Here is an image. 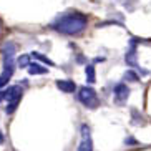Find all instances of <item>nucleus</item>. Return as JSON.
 Masks as SVG:
<instances>
[{
	"label": "nucleus",
	"instance_id": "1",
	"mask_svg": "<svg viewBox=\"0 0 151 151\" xmlns=\"http://www.w3.org/2000/svg\"><path fill=\"white\" fill-rule=\"evenodd\" d=\"M88 27V17L78 10H70L65 14H60L53 22L50 23V28L62 35L75 37L81 35Z\"/></svg>",
	"mask_w": 151,
	"mask_h": 151
},
{
	"label": "nucleus",
	"instance_id": "2",
	"mask_svg": "<svg viewBox=\"0 0 151 151\" xmlns=\"http://www.w3.org/2000/svg\"><path fill=\"white\" fill-rule=\"evenodd\" d=\"M2 62H4V67H2V73H0V88H5L10 83V80H12V76L15 73V68H17L15 43L7 42L2 47Z\"/></svg>",
	"mask_w": 151,
	"mask_h": 151
},
{
	"label": "nucleus",
	"instance_id": "3",
	"mask_svg": "<svg viewBox=\"0 0 151 151\" xmlns=\"http://www.w3.org/2000/svg\"><path fill=\"white\" fill-rule=\"evenodd\" d=\"M4 91V100H7V108H5V113L7 115H12L15 110H17L18 103L22 100L23 95V88L20 85H14V86H9V88H2Z\"/></svg>",
	"mask_w": 151,
	"mask_h": 151
},
{
	"label": "nucleus",
	"instance_id": "4",
	"mask_svg": "<svg viewBox=\"0 0 151 151\" xmlns=\"http://www.w3.org/2000/svg\"><path fill=\"white\" fill-rule=\"evenodd\" d=\"M76 100H78L85 108H90V110H95V108H98V105H100V98H98L95 88L93 86H90V85L78 88Z\"/></svg>",
	"mask_w": 151,
	"mask_h": 151
},
{
	"label": "nucleus",
	"instance_id": "5",
	"mask_svg": "<svg viewBox=\"0 0 151 151\" xmlns=\"http://www.w3.org/2000/svg\"><path fill=\"white\" fill-rule=\"evenodd\" d=\"M80 145L76 151H93V138H91V128L88 124H81L80 128Z\"/></svg>",
	"mask_w": 151,
	"mask_h": 151
},
{
	"label": "nucleus",
	"instance_id": "6",
	"mask_svg": "<svg viewBox=\"0 0 151 151\" xmlns=\"http://www.w3.org/2000/svg\"><path fill=\"white\" fill-rule=\"evenodd\" d=\"M136 48H138L136 40H131V42H129L128 53H126V63H128V67H133V68H136V70H139V73H145V75H148V71H146V70H143V68H139V65H138Z\"/></svg>",
	"mask_w": 151,
	"mask_h": 151
},
{
	"label": "nucleus",
	"instance_id": "7",
	"mask_svg": "<svg viewBox=\"0 0 151 151\" xmlns=\"http://www.w3.org/2000/svg\"><path fill=\"white\" fill-rule=\"evenodd\" d=\"M113 93H115V103L116 105H124L126 100H128V96H129V88L124 83H118V85H115Z\"/></svg>",
	"mask_w": 151,
	"mask_h": 151
},
{
	"label": "nucleus",
	"instance_id": "8",
	"mask_svg": "<svg viewBox=\"0 0 151 151\" xmlns=\"http://www.w3.org/2000/svg\"><path fill=\"white\" fill-rule=\"evenodd\" d=\"M27 70H28L30 75H47V73H48V68L43 67V65L38 63V62H30V65L27 67Z\"/></svg>",
	"mask_w": 151,
	"mask_h": 151
},
{
	"label": "nucleus",
	"instance_id": "9",
	"mask_svg": "<svg viewBox=\"0 0 151 151\" xmlns=\"http://www.w3.org/2000/svg\"><path fill=\"white\" fill-rule=\"evenodd\" d=\"M57 88L60 91H63V93H73V91H76V85L71 80H58Z\"/></svg>",
	"mask_w": 151,
	"mask_h": 151
},
{
	"label": "nucleus",
	"instance_id": "10",
	"mask_svg": "<svg viewBox=\"0 0 151 151\" xmlns=\"http://www.w3.org/2000/svg\"><path fill=\"white\" fill-rule=\"evenodd\" d=\"M85 75H86V83L88 85H93L95 81H96V71H95L93 63L86 65V68H85Z\"/></svg>",
	"mask_w": 151,
	"mask_h": 151
},
{
	"label": "nucleus",
	"instance_id": "11",
	"mask_svg": "<svg viewBox=\"0 0 151 151\" xmlns=\"http://www.w3.org/2000/svg\"><path fill=\"white\" fill-rule=\"evenodd\" d=\"M30 55H32V58H35V60H37L38 63H45V65H50V67H53V65H55V63L52 62L50 58L45 57L43 53H38V52H32Z\"/></svg>",
	"mask_w": 151,
	"mask_h": 151
},
{
	"label": "nucleus",
	"instance_id": "12",
	"mask_svg": "<svg viewBox=\"0 0 151 151\" xmlns=\"http://www.w3.org/2000/svg\"><path fill=\"white\" fill-rule=\"evenodd\" d=\"M32 62V55H22V57H18V67L20 68H27Z\"/></svg>",
	"mask_w": 151,
	"mask_h": 151
},
{
	"label": "nucleus",
	"instance_id": "13",
	"mask_svg": "<svg viewBox=\"0 0 151 151\" xmlns=\"http://www.w3.org/2000/svg\"><path fill=\"white\" fill-rule=\"evenodd\" d=\"M124 78H126V80H128V81H138V80H139V76H138V75H136V73H134L133 70L126 71V75H124Z\"/></svg>",
	"mask_w": 151,
	"mask_h": 151
},
{
	"label": "nucleus",
	"instance_id": "14",
	"mask_svg": "<svg viewBox=\"0 0 151 151\" xmlns=\"http://www.w3.org/2000/svg\"><path fill=\"white\" fill-rule=\"evenodd\" d=\"M4 143V134H2V131H0V145Z\"/></svg>",
	"mask_w": 151,
	"mask_h": 151
},
{
	"label": "nucleus",
	"instance_id": "15",
	"mask_svg": "<svg viewBox=\"0 0 151 151\" xmlns=\"http://www.w3.org/2000/svg\"><path fill=\"white\" fill-rule=\"evenodd\" d=\"M0 32H2V20H0Z\"/></svg>",
	"mask_w": 151,
	"mask_h": 151
}]
</instances>
